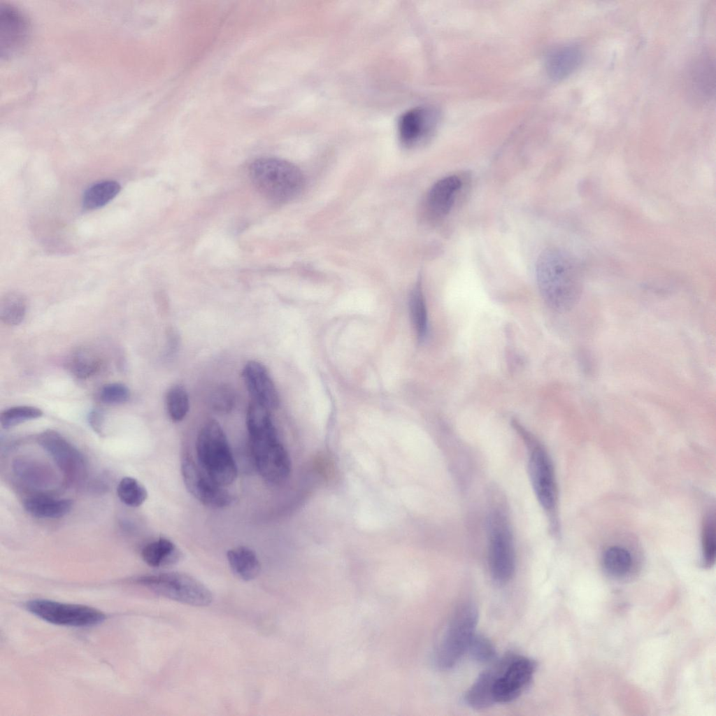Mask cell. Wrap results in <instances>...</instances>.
Returning <instances> with one entry per match:
<instances>
[{
  "label": "cell",
  "instance_id": "1",
  "mask_svg": "<svg viewBox=\"0 0 716 716\" xmlns=\"http://www.w3.org/2000/svg\"><path fill=\"white\" fill-rule=\"evenodd\" d=\"M536 273L545 301L552 308L564 311L579 300L582 289V270L568 252L557 248L543 251L538 257Z\"/></svg>",
  "mask_w": 716,
  "mask_h": 716
},
{
  "label": "cell",
  "instance_id": "2",
  "mask_svg": "<svg viewBox=\"0 0 716 716\" xmlns=\"http://www.w3.org/2000/svg\"><path fill=\"white\" fill-rule=\"evenodd\" d=\"M250 177L257 189L277 203L295 198L304 187V176L292 163L274 157H262L250 166Z\"/></svg>",
  "mask_w": 716,
  "mask_h": 716
},
{
  "label": "cell",
  "instance_id": "3",
  "mask_svg": "<svg viewBox=\"0 0 716 716\" xmlns=\"http://www.w3.org/2000/svg\"><path fill=\"white\" fill-rule=\"evenodd\" d=\"M513 427L528 450L529 476L534 494L554 528H557L558 492L554 466L544 446L517 421Z\"/></svg>",
  "mask_w": 716,
  "mask_h": 716
},
{
  "label": "cell",
  "instance_id": "4",
  "mask_svg": "<svg viewBox=\"0 0 716 716\" xmlns=\"http://www.w3.org/2000/svg\"><path fill=\"white\" fill-rule=\"evenodd\" d=\"M200 466L217 484L227 487L236 479L237 466L227 436L215 420H209L200 429L196 443Z\"/></svg>",
  "mask_w": 716,
  "mask_h": 716
},
{
  "label": "cell",
  "instance_id": "5",
  "mask_svg": "<svg viewBox=\"0 0 716 716\" xmlns=\"http://www.w3.org/2000/svg\"><path fill=\"white\" fill-rule=\"evenodd\" d=\"M488 562L492 578L499 585L510 580L515 571L513 532L504 510L494 508L487 517Z\"/></svg>",
  "mask_w": 716,
  "mask_h": 716
},
{
  "label": "cell",
  "instance_id": "6",
  "mask_svg": "<svg viewBox=\"0 0 716 716\" xmlns=\"http://www.w3.org/2000/svg\"><path fill=\"white\" fill-rule=\"evenodd\" d=\"M477 608L471 603L461 604L452 615L438 647L436 662L438 667L454 666L467 652L478 624Z\"/></svg>",
  "mask_w": 716,
  "mask_h": 716
},
{
  "label": "cell",
  "instance_id": "7",
  "mask_svg": "<svg viewBox=\"0 0 716 716\" xmlns=\"http://www.w3.org/2000/svg\"><path fill=\"white\" fill-rule=\"evenodd\" d=\"M136 582L164 597L194 606H208L213 601L210 591L204 585L182 573L144 575Z\"/></svg>",
  "mask_w": 716,
  "mask_h": 716
},
{
  "label": "cell",
  "instance_id": "8",
  "mask_svg": "<svg viewBox=\"0 0 716 716\" xmlns=\"http://www.w3.org/2000/svg\"><path fill=\"white\" fill-rule=\"evenodd\" d=\"M25 607L44 621L61 626H90L99 624L106 619L101 611L80 604L34 599L27 601Z\"/></svg>",
  "mask_w": 716,
  "mask_h": 716
},
{
  "label": "cell",
  "instance_id": "9",
  "mask_svg": "<svg viewBox=\"0 0 716 716\" xmlns=\"http://www.w3.org/2000/svg\"><path fill=\"white\" fill-rule=\"evenodd\" d=\"M496 666L493 694L495 703L517 699L531 682L535 664L524 657L506 656Z\"/></svg>",
  "mask_w": 716,
  "mask_h": 716
},
{
  "label": "cell",
  "instance_id": "10",
  "mask_svg": "<svg viewBox=\"0 0 716 716\" xmlns=\"http://www.w3.org/2000/svg\"><path fill=\"white\" fill-rule=\"evenodd\" d=\"M250 442L254 462L261 476L273 484L285 480L291 463L278 434L250 438Z\"/></svg>",
  "mask_w": 716,
  "mask_h": 716
},
{
  "label": "cell",
  "instance_id": "11",
  "mask_svg": "<svg viewBox=\"0 0 716 716\" xmlns=\"http://www.w3.org/2000/svg\"><path fill=\"white\" fill-rule=\"evenodd\" d=\"M181 473L187 489L202 504L222 508L231 503L232 499L229 492L214 482L190 457H183Z\"/></svg>",
  "mask_w": 716,
  "mask_h": 716
},
{
  "label": "cell",
  "instance_id": "12",
  "mask_svg": "<svg viewBox=\"0 0 716 716\" xmlns=\"http://www.w3.org/2000/svg\"><path fill=\"white\" fill-rule=\"evenodd\" d=\"M38 441L70 482L85 478L87 467L83 455L62 435L48 429L39 435Z\"/></svg>",
  "mask_w": 716,
  "mask_h": 716
},
{
  "label": "cell",
  "instance_id": "13",
  "mask_svg": "<svg viewBox=\"0 0 716 716\" xmlns=\"http://www.w3.org/2000/svg\"><path fill=\"white\" fill-rule=\"evenodd\" d=\"M438 122V114L435 109L424 106L411 108L399 118L400 140L406 146L417 145L432 135Z\"/></svg>",
  "mask_w": 716,
  "mask_h": 716
},
{
  "label": "cell",
  "instance_id": "14",
  "mask_svg": "<svg viewBox=\"0 0 716 716\" xmlns=\"http://www.w3.org/2000/svg\"><path fill=\"white\" fill-rule=\"evenodd\" d=\"M244 382L253 401L268 410L275 409L279 404L275 386L266 367L256 361H250L244 366L242 373Z\"/></svg>",
  "mask_w": 716,
  "mask_h": 716
},
{
  "label": "cell",
  "instance_id": "15",
  "mask_svg": "<svg viewBox=\"0 0 716 716\" xmlns=\"http://www.w3.org/2000/svg\"><path fill=\"white\" fill-rule=\"evenodd\" d=\"M27 34L26 21L15 8L0 3L1 55L10 56L24 44Z\"/></svg>",
  "mask_w": 716,
  "mask_h": 716
},
{
  "label": "cell",
  "instance_id": "16",
  "mask_svg": "<svg viewBox=\"0 0 716 716\" xmlns=\"http://www.w3.org/2000/svg\"><path fill=\"white\" fill-rule=\"evenodd\" d=\"M580 48L574 44L563 45L554 48L547 55L546 71L554 80H562L573 73L582 62Z\"/></svg>",
  "mask_w": 716,
  "mask_h": 716
},
{
  "label": "cell",
  "instance_id": "17",
  "mask_svg": "<svg viewBox=\"0 0 716 716\" xmlns=\"http://www.w3.org/2000/svg\"><path fill=\"white\" fill-rule=\"evenodd\" d=\"M461 186V182L456 176H450L437 181L427 196V205L431 212L437 217L447 215Z\"/></svg>",
  "mask_w": 716,
  "mask_h": 716
},
{
  "label": "cell",
  "instance_id": "18",
  "mask_svg": "<svg viewBox=\"0 0 716 716\" xmlns=\"http://www.w3.org/2000/svg\"><path fill=\"white\" fill-rule=\"evenodd\" d=\"M689 73L688 83L692 96L704 101L714 89V63L709 57H702L695 62Z\"/></svg>",
  "mask_w": 716,
  "mask_h": 716
},
{
  "label": "cell",
  "instance_id": "19",
  "mask_svg": "<svg viewBox=\"0 0 716 716\" xmlns=\"http://www.w3.org/2000/svg\"><path fill=\"white\" fill-rule=\"evenodd\" d=\"M141 556L150 566L162 567L177 564L182 553L171 540L159 538L147 544L142 550Z\"/></svg>",
  "mask_w": 716,
  "mask_h": 716
},
{
  "label": "cell",
  "instance_id": "20",
  "mask_svg": "<svg viewBox=\"0 0 716 716\" xmlns=\"http://www.w3.org/2000/svg\"><path fill=\"white\" fill-rule=\"evenodd\" d=\"M496 675V666L483 671L467 691L466 703L475 709H485L495 703L493 688Z\"/></svg>",
  "mask_w": 716,
  "mask_h": 716
},
{
  "label": "cell",
  "instance_id": "21",
  "mask_svg": "<svg viewBox=\"0 0 716 716\" xmlns=\"http://www.w3.org/2000/svg\"><path fill=\"white\" fill-rule=\"evenodd\" d=\"M73 501L67 499H54L34 496L24 501V508L32 516L38 518H59L69 513Z\"/></svg>",
  "mask_w": 716,
  "mask_h": 716
},
{
  "label": "cell",
  "instance_id": "22",
  "mask_svg": "<svg viewBox=\"0 0 716 716\" xmlns=\"http://www.w3.org/2000/svg\"><path fill=\"white\" fill-rule=\"evenodd\" d=\"M227 557L234 574L243 580H252L259 573V561L255 552L248 547L232 548L228 550Z\"/></svg>",
  "mask_w": 716,
  "mask_h": 716
},
{
  "label": "cell",
  "instance_id": "23",
  "mask_svg": "<svg viewBox=\"0 0 716 716\" xmlns=\"http://www.w3.org/2000/svg\"><path fill=\"white\" fill-rule=\"evenodd\" d=\"M120 185L116 181L105 180L91 186L83 196V206L93 210L105 206L120 192Z\"/></svg>",
  "mask_w": 716,
  "mask_h": 716
},
{
  "label": "cell",
  "instance_id": "24",
  "mask_svg": "<svg viewBox=\"0 0 716 716\" xmlns=\"http://www.w3.org/2000/svg\"><path fill=\"white\" fill-rule=\"evenodd\" d=\"M27 311V301L20 293L12 292L5 294L0 302V317L9 326L20 324Z\"/></svg>",
  "mask_w": 716,
  "mask_h": 716
},
{
  "label": "cell",
  "instance_id": "25",
  "mask_svg": "<svg viewBox=\"0 0 716 716\" xmlns=\"http://www.w3.org/2000/svg\"><path fill=\"white\" fill-rule=\"evenodd\" d=\"M602 564L605 571L615 577L624 575L631 568V553L624 547L611 546L603 554Z\"/></svg>",
  "mask_w": 716,
  "mask_h": 716
},
{
  "label": "cell",
  "instance_id": "26",
  "mask_svg": "<svg viewBox=\"0 0 716 716\" xmlns=\"http://www.w3.org/2000/svg\"><path fill=\"white\" fill-rule=\"evenodd\" d=\"M410 310L413 324L420 339H424L428 328L427 310L422 289L418 281L410 296Z\"/></svg>",
  "mask_w": 716,
  "mask_h": 716
},
{
  "label": "cell",
  "instance_id": "27",
  "mask_svg": "<svg viewBox=\"0 0 716 716\" xmlns=\"http://www.w3.org/2000/svg\"><path fill=\"white\" fill-rule=\"evenodd\" d=\"M117 494L120 501L131 507H138L148 498L145 487L132 477H124L119 482Z\"/></svg>",
  "mask_w": 716,
  "mask_h": 716
},
{
  "label": "cell",
  "instance_id": "28",
  "mask_svg": "<svg viewBox=\"0 0 716 716\" xmlns=\"http://www.w3.org/2000/svg\"><path fill=\"white\" fill-rule=\"evenodd\" d=\"M166 406L169 417L174 422L182 420L188 413L189 401L186 389L181 385L171 387L166 393Z\"/></svg>",
  "mask_w": 716,
  "mask_h": 716
},
{
  "label": "cell",
  "instance_id": "29",
  "mask_svg": "<svg viewBox=\"0 0 716 716\" xmlns=\"http://www.w3.org/2000/svg\"><path fill=\"white\" fill-rule=\"evenodd\" d=\"M703 564L712 566L715 561L716 538L715 520L713 513H708L703 518L701 531Z\"/></svg>",
  "mask_w": 716,
  "mask_h": 716
},
{
  "label": "cell",
  "instance_id": "30",
  "mask_svg": "<svg viewBox=\"0 0 716 716\" xmlns=\"http://www.w3.org/2000/svg\"><path fill=\"white\" fill-rule=\"evenodd\" d=\"M101 365V359L96 355L85 350L77 351L70 362L71 371L80 379L89 378L96 373Z\"/></svg>",
  "mask_w": 716,
  "mask_h": 716
},
{
  "label": "cell",
  "instance_id": "31",
  "mask_svg": "<svg viewBox=\"0 0 716 716\" xmlns=\"http://www.w3.org/2000/svg\"><path fill=\"white\" fill-rule=\"evenodd\" d=\"M43 411L31 406H17L9 408L0 415L1 426L3 429H9L26 421L41 417Z\"/></svg>",
  "mask_w": 716,
  "mask_h": 716
},
{
  "label": "cell",
  "instance_id": "32",
  "mask_svg": "<svg viewBox=\"0 0 716 716\" xmlns=\"http://www.w3.org/2000/svg\"><path fill=\"white\" fill-rule=\"evenodd\" d=\"M467 652L474 660L487 663L495 658L496 651L490 640L482 635L475 634L468 645Z\"/></svg>",
  "mask_w": 716,
  "mask_h": 716
},
{
  "label": "cell",
  "instance_id": "33",
  "mask_svg": "<svg viewBox=\"0 0 716 716\" xmlns=\"http://www.w3.org/2000/svg\"><path fill=\"white\" fill-rule=\"evenodd\" d=\"M131 396L129 389L120 382H111L103 385L99 392V399L105 404L117 405L129 401Z\"/></svg>",
  "mask_w": 716,
  "mask_h": 716
},
{
  "label": "cell",
  "instance_id": "34",
  "mask_svg": "<svg viewBox=\"0 0 716 716\" xmlns=\"http://www.w3.org/2000/svg\"><path fill=\"white\" fill-rule=\"evenodd\" d=\"M211 407L216 411L223 413L230 412L235 404V394L233 389L226 385L217 387L210 396Z\"/></svg>",
  "mask_w": 716,
  "mask_h": 716
},
{
  "label": "cell",
  "instance_id": "35",
  "mask_svg": "<svg viewBox=\"0 0 716 716\" xmlns=\"http://www.w3.org/2000/svg\"><path fill=\"white\" fill-rule=\"evenodd\" d=\"M88 421L90 426L97 433H101L103 424V416L100 411L97 410L91 411L88 415Z\"/></svg>",
  "mask_w": 716,
  "mask_h": 716
}]
</instances>
